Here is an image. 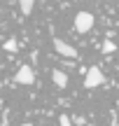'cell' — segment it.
I'll use <instances>...</instances> for the list:
<instances>
[{"mask_svg":"<svg viewBox=\"0 0 119 126\" xmlns=\"http://www.w3.org/2000/svg\"><path fill=\"white\" fill-rule=\"evenodd\" d=\"M23 126H30V124H23Z\"/></svg>","mask_w":119,"mask_h":126,"instance_id":"obj_10","label":"cell"},{"mask_svg":"<svg viewBox=\"0 0 119 126\" xmlns=\"http://www.w3.org/2000/svg\"><path fill=\"white\" fill-rule=\"evenodd\" d=\"M75 28H77V33H89L93 28V14L91 12H77V16H75Z\"/></svg>","mask_w":119,"mask_h":126,"instance_id":"obj_2","label":"cell"},{"mask_svg":"<svg viewBox=\"0 0 119 126\" xmlns=\"http://www.w3.org/2000/svg\"><path fill=\"white\" fill-rule=\"evenodd\" d=\"M54 49L65 59H77V49L73 45H68L65 40H61V37H54Z\"/></svg>","mask_w":119,"mask_h":126,"instance_id":"obj_3","label":"cell"},{"mask_svg":"<svg viewBox=\"0 0 119 126\" xmlns=\"http://www.w3.org/2000/svg\"><path fill=\"white\" fill-rule=\"evenodd\" d=\"M2 49H5V51H12V54H14V51L19 49V45H16V40L12 37V40H7V42L2 45Z\"/></svg>","mask_w":119,"mask_h":126,"instance_id":"obj_7","label":"cell"},{"mask_svg":"<svg viewBox=\"0 0 119 126\" xmlns=\"http://www.w3.org/2000/svg\"><path fill=\"white\" fill-rule=\"evenodd\" d=\"M59 124L61 126H73V119H70L68 114H61V117H59Z\"/></svg>","mask_w":119,"mask_h":126,"instance_id":"obj_9","label":"cell"},{"mask_svg":"<svg viewBox=\"0 0 119 126\" xmlns=\"http://www.w3.org/2000/svg\"><path fill=\"white\" fill-rule=\"evenodd\" d=\"M103 82H105V77H103L101 68H98V65H91L87 70V77H84V86H87V89H96V86H101Z\"/></svg>","mask_w":119,"mask_h":126,"instance_id":"obj_1","label":"cell"},{"mask_svg":"<svg viewBox=\"0 0 119 126\" xmlns=\"http://www.w3.org/2000/svg\"><path fill=\"white\" fill-rule=\"evenodd\" d=\"M19 7H21V14H30L33 7H35V0H19Z\"/></svg>","mask_w":119,"mask_h":126,"instance_id":"obj_6","label":"cell"},{"mask_svg":"<svg viewBox=\"0 0 119 126\" xmlns=\"http://www.w3.org/2000/svg\"><path fill=\"white\" fill-rule=\"evenodd\" d=\"M89 126H96V124H89Z\"/></svg>","mask_w":119,"mask_h":126,"instance_id":"obj_11","label":"cell"},{"mask_svg":"<svg viewBox=\"0 0 119 126\" xmlns=\"http://www.w3.org/2000/svg\"><path fill=\"white\" fill-rule=\"evenodd\" d=\"M14 82H16V84H33V82H35V72H33V68L30 65H21L16 70V75H14Z\"/></svg>","mask_w":119,"mask_h":126,"instance_id":"obj_4","label":"cell"},{"mask_svg":"<svg viewBox=\"0 0 119 126\" xmlns=\"http://www.w3.org/2000/svg\"><path fill=\"white\" fill-rule=\"evenodd\" d=\"M115 49H117V45L112 40H105V42H103V51H105V54H112Z\"/></svg>","mask_w":119,"mask_h":126,"instance_id":"obj_8","label":"cell"},{"mask_svg":"<svg viewBox=\"0 0 119 126\" xmlns=\"http://www.w3.org/2000/svg\"><path fill=\"white\" fill-rule=\"evenodd\" d=\"M51 79H54V84L59 86V89H65V86H68V75H65L63 70H54L51 72Z\"/></svg>","mask_w":119,"mask_h":126,"instance_id":"obj_5","label":"cell"}]
</instances>
